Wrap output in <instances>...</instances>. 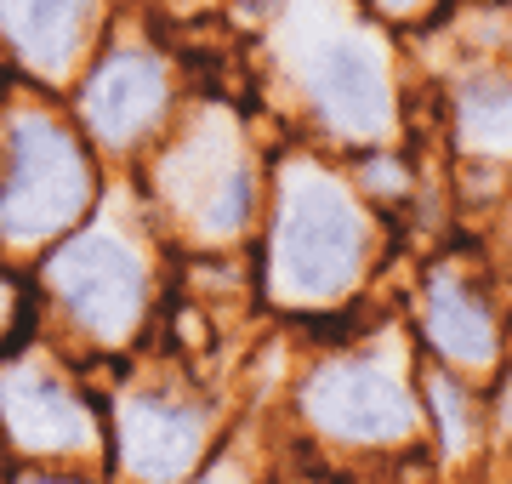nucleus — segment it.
Returning a JSON list of instances; mask_svg holds the SVG:
<instances>
[{"label":"nucleus","mask_w":512,"mask_h":484,"mask_svg":"<svg viewBox=\"0 0 512 484\" xmlns=\"http://www.w3.org/2000/svg\"><path fill=\"white\" fill-rule=\"evenodd\" d=\"M6 308H12V297H6V285H0V325H6Z\"/></svg>","instance_id":"4468645a"},{"label":"nucleus","mask_w":512,"mask_h":484,"mask_svg":"<svg viewBox=\"0 0 512 484\" xmlns=\"http://www.w3.org/2000/svg\"><path fill=\"white\" fill-rule=\"evenodd\" d=\"M160 92H165V80L148 57L114 52L92 75V86H86V120L97 126V137L120 143V137H131L148 114L160 109Z\"/></svg>","instance_id":"0eeeda50"},{"label":"nucleus","mask_w":512,"mask_h":484,"mask_svg":"<svg viewBox=\"0 0 512 484\" xmlns=\"http://www.w3.org/2000/svg\"><path fill=\"white\" fill-rule=\"evenodd\" d=\"M427 336L439 342V354L461 359V365H484L495 354V319L478 297H467L461 285H433L427 302Z\"/></svg>","instance_id":"9d476101"},{"label":"nucleus","mask_w":512,"mask_h":484,"mask_svg":"<svg viewBox=\"0 0 512 484\" xmlns=\"http://www.w3.org/2000/svg\"><path fill=\"white\" fill-rule=\"evenodd\" d=\"M461 131L473 149H512V86L507 80H478L461 109Z\"/></svg>","instance_id":"9b49d317"},{"label":"nucleus","mask_w":512,"mask_h":484,"mask_svg":"<svg viewBox=\"0 0 512 484\" xmlns=\"http://www.w3.org/2000/svg\"><path fill=\"white\" fill-rule=\"evenodd\" d=\"M308 410L342 439H399L416 422L410 393L376 365H330L308 388Z\"/></svg>","instance_id":"20e7f679"},{"label":"nucleus","mask_w":512,"mask_h":484,"mask_svg":"<svg viewBox=\"0 0 512 484\" xmlns=\"http://www.w3.org/2000/svg\"><path fill=\"white\" fill-rule=\"evenodd\" d=\"M387 12H410V6H421V0H382Z\"/></svg>","instance_id":"ddd939ff"},{"label":"nucleus","mask_w":512,"mask_h":484,"mask_svg":"<svg viewBox=\"0 0 512 484\" xmlns=\"http://www.w3.org/2000/svg\"><path fill=\"white\" fill-rule=\"evenodd\" d=\"M359 268V211L325 177H302L279 217V285L291 297H330Z\"/></svg>","instance_id":"f257e3e1"},{"label":"nucleus","mask_w":512,"mask_h":484,"mask_svg":"<svg viewBox=\"0 0 512 484\" xmlns=\"http://www.w3.org/2000/svg\"><path fill=\"white\" fill-rule=\"evenodd\" d=\"M92 177L69 137L46 120H23L12 131V183L0 194V234L6 240H46L86 205Z\"/></svg>","instance_id":"f03ea898"},{"label":"nucleus","mask_w":512,"mask_h":484,"mask_svg":"<svg viewBox=\"0 0 512 484\" xmlns=\"http://www.w3.org/2000/svg\"><path fill=\"white\" fill-rule=\"evenodd\" d=\"M0 410H6V428L18 433L23 450H80L92 439V422H86L80 399H69L40 371L6 376L0 382Z\"/></svg>","instance_id":"39448f33"},{"label":"nucleus","mask_w":512,"mask_h":484,"mask_svg":"<svg viewBox=\"0 0 512 484\" xmlns=\"http://www.w3.org/2000/svg\"><path fill=\"white\" fill-rule=\"evenodd\" d=\"M319 97H325L330 120L342 131H370L387 126V80H382V63L370 52L365 40H336L319 63Z\"/></svg>","instance_id":"423d86ee"},{"label":"nucleus","mask_w":512,"mask_h":484,"mask_svg":"<svg viewBox=\"0 0 512 484\" xmlns=\"http://www.w3.org/2000/svg\"><path fill=\"white\" fill-rule=\"evenodd\" d=\"M92 18V0H0V29L35 69H63Z\"/></svg>","instance_id":"1a4fd4ad"},{"label":"nucleus","mask_w":512,"mask_h":484,"mask_svg":"<svg viewBox=\"0 0 512 484\" xmlns=\"http://www.w3.org/2000/svg\"><path fill=\"white\" fill-rule=\"evenodd\" d=\"M200 450V416L177 405H160V399H137L126 410V462L137 479H177Z\"/></svg>","instance_id":"6e6552de"},{"label":"nucleus","mask_w":512,"mask_h":484,"mask_svg":"<svg viewBox=\"0 0 512 484\" xmlns=\"http://www.w3.org/2000/svg\"><path fill=\"white\" fill-rule=\"evenodd\" d=\"M245 205H251V188H245V171H228L222 177V194L211 200V211H205V228H234V223H245Z\"/></svg>","instance_id":"f8f14e48"},{"label":"nucleus","mask_w":512,"mask_h":484,"mask_svg":"<svg viewBox=\"0 0 512 484\" xmlns=\"http://www.w3.org/2000/svg\"><path fill=\"white\" fill-rule=\"evenodd\" d=\"M46 280L80 325H92L97 336H126L143 308V262L126 240L114 234H86V240L63 245L46 262Z\"/></svg>","instance_id":"7ed1b4c3"}]
</instances>
